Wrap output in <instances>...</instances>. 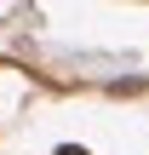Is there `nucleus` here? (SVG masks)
<instances>
[{
	"label": "nucleus",
	"instance_id": "nucleus-1",
	"mask_svg": "<svg viewBox=\"0 0 149 155\" xmlns=\"http://www.w3.org/2000/svg\"><path fill=\"white\" fill-rule=\"evenodd\" d=\"M57 155H92V150H80V144H63V150H57Z\"/></svg>",
	"mask_w": 149,
	"mask_h": 155
}]
</instances>
